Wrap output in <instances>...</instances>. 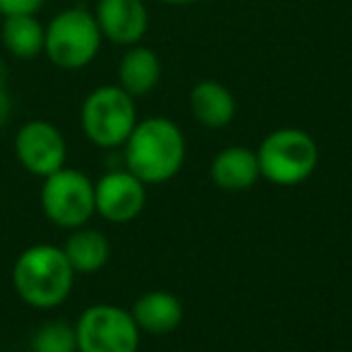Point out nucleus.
Segmentation results:
<instances>
[{"instance_id": "f257e3e1", "label": "nucleus", "mask_w": 352, "mask_h": 352, "mask_svg": "<svg viewBox=\"0 0 352 352\" xmlns=\"http://www.w3.org/2000/svg\"><path fill=\"white\" fill-rule=\"evenodd\" d=\"M126 145V166L145 186H157L179 174L186 160V140L171 118L138 121Z\"/></svg>"}, {"instance_id": "f03ea898", "label": "nucleus", "mask_w": 352, "mask_h": 352, "mask_svg": "<svg viewBox=\"0 0 352 352\" xmlns=\"http://www.w3.org/2000/svg\"><path fill=\"white\" fill-rule=\"evenodd\" d=\"M12 285L25 304L34 309H54L73 292L75 270L63 249L34 244L17 256L12 265Z\"/></svg>"}, {"instance_id": "7ed1b4c3", "label": "nucleus", "mask_w": 352, "mask_h": 352, "mask_svg": "<svg viewBox=\"0 0 352 352\" xmlns=\"http://www.w3.org/2000/svg\"><path fill=\"white\" fill-rule=\"evenodd\" d=\"M102 32L87 8H65L46 25L44 54L56 68H87L102 49Z\"/></svg>"}, {"instance_id": "20e7f679", "label": "nucleus", "mask_w": 352, "mask_h": 352, "mask_svg": "<svg viewBox=\"0 0 352 352\" xmlns=\"http://www.w3.org/2000/svg\"><path fill=\"white\" fill-rule=\"evenodd\" d=\"M261 176L275 186H297L316 171L318 147L307 131L278 128L258 147Z\"/></svg>"}, {"instance_id": "39448f33", "label": "nucleus", "mask_w": 352, "mask_h": 352, "mask_svg": "<svg viewBox=\"0 0 352 352\" xmlns=\"http://www.w3.org/2000/svg\"><path fill=\"white\" fill-rule=\"evenodd\" d=\"M82 131L97 147H118L138 123L133 97L118 85H102L87 94L80 111Z\"/></svg>"}, {"instance_id": "423d86ee", "label": "nucleus", "mask_w": 352, "mask_h": 352, "mask_svg": "<svg viewBox=\"0 0 352 352\" xmlns=\"http://www.w3.org/2000/svg\"><path fill=\"white\" fill-rule=\"evenodd\" d=\"M78 352H138L140 328L131 311L116 304H94L75 323Z\"/></svg>"}, {"instance_id": "0eeeda50", "label": "nucleus", "mask_w": 352, "mask_h": 352, "mask_svg": "<svg viewBox=\"0 0 352 352\" xmlns=\"http://www.w3.org/2000/svg\"><path fill=\"white\" fill-rule=\"evenodd\" d=\"M41 208L54 225L63 230L85 227L94 215V184L87 174L78 169L54 171L41 186Z\"/></svg>"}, {"instance_id": "6e6552de", "label": "nucleus", "mask_w": 352, "mask_h": 352, "mask_svg": "<svg viewBox=\"0 0 352 352\" xmlns=\"http://www.w3.org/2000/svg\"><path fill=\"white\" fill-rule=\"evenodd\" d=\"M15 155L30 174L46 179L49 174L65 166L68 147H65L63 133L54 123L34 118V121H27L17 131Z\"/></svg>"}, {"instance_id": "1a4fd4ad", "label": "nucleus", "mask_w": 352, "mask_h": 352, "mask_svg": "<svg viewBox=\"0 0 352 352\" xmlns=\"http://www.w3.org/2000/svg\"><path fill=\"white\" fill-rule=\"evenodd\" d=\"M145 208V184L131 171H109L94 184V212L113 225L135 220Z\"/></svg>"}, {"instance_id": "9d476101", "label": "nucleus", "mask_w": 352, "mask_h": 352, "mask_svg": "<svg viewBox=\"0 0 352 352\" xmlns=\"http://www.w3.org/2000/svg\"><path fill=\"white\" fill-rule=\"evenodd\" d=\"M94 20L104 39L118 46H135L150 27V12L142 0H97Z\"/></svg>"}, {"instance_id": "9b49d317", "label": "nucleus", "mask_w": 352, "mask_h": 352, "mask_svg": "<svg viewBox=\"0 0 352 352\" xmlns=\"http://www.w3.org/2000/svg\"><path fill=\"white\" fill-rule=\"evenodd\" d=\"M210 179L225 191H244L261 179L258 155L249 147H227L215 155L210 164Z\"/></svg>"}, {"instance_id": "f8f14e48", "label": "nucleus", "mask_w": 352, "mask_h": 352, "mask_svg": "<svg viewBox=\"0 0 352 352\" xmlns=\"http://www.w3.org/2000/svg\"><path fill=\"white\" fill-rule=\"evenodd\" d=\"M131 314L140 331L152 333V336H164V333L179 328L184 318V307L171 292L155 289V292H145L142 297H138Z\"/></svg>"}, {"instance_id": "ddd939ff", "label": "nucleus", "mask_w": 352, "mask_h": 352, "mask_svg": "<svg viewBox=\"0 0 352 352\" xmlns=\"http://www.w3.org/2000/svg\"><path fill=\"white\" fill-rule=\"evenodd\" d=\"M191 111L198 123L206 128H225L236 113V99L217 80H201L191 89Z\"/></svg>"}, {"instance_id": "4468645a", "label": "nucleus", "mask_w": 352, "mask_h": 352, "mask_svg": "<svg viewBox=\"0 0 352 352\" xmlns=\"http://www.w3.org/2000/svg\"><path fill=\"white\" fill-rule=\"evenodd\" d=\"M162 78V60L147 46H128L123 58L118 60V87L131 97H145L157 87Z\"/></svg>"}, {"instance_id": "2eb2a0df", "label": "nucleus", "mask_w": 352, "mask_h": 352, "mask_svg": "<svg viewBox=\"0 0 352 352\" xmlns=\"http://www.w3.org/2000/svg\"><path fill=\"white\" fill-rule=\"evenodd\" d=\"M46 27L36 20V15H12L3 17L0 41L10 56L20 60H32L44 54Z\"/></svg>"}, {"instance_id": "dca6fc26", "label": "nucleus", "mask_w": 352, "mask_h": 352, "mask_svg": "<svg viewBox=\"0 0 352 352\" xmlns=\"http://www.w3.org/2000/svg\"><path fill=\"white\" fill-rule=\"evenodd\" d=\"M63 254L75 273H97L107 265L109 256H111V246L99 230L78 227L65 241Z\"/></svg>"}, {"instance_id": "f3484780", "label": "nucleus", "mask_w": 352, "mask_h": 352, "mask_svg": "<svg viewBox=\"0 0 352 352\" xmlns=\"http://www.w3.org/2000/svg\"><path fill=\"white\" fill-rule=\"evenodd\" d=\"M34 352H78V338L75 326L65 321H49L32 338Z\"/></svg>"}, {"instance_id": "a211bd4d", "label": "nucleus", "mask_w": 352, "mask_h": 352, "mask_svg": "<svg viewBox=\"0 0 352 352\" xmlns=\"http://www.w3.org/2000/svg\"><path fill=\"white\" fill-rule=\"evenodd\" d=\"M46 0H0V15H36L44 8Z\"/></svg>"}, {"instance_id": "6ab92c4d", "label": "nucleus", "mask_w": 352, "mask_h": 352, "mask_svg": "<svg viewBox=\"0 0 352 352\" xmlns=\"http://www.w3.org/2000/svg\"><path fill=\"white\" fill-rule=\"evenodd\" d=\"M10 111H12V104H10V97H8V89H0V128L8 123Z\"/></svg>"}, {"instance_id": "aec40b11", "label": "nucleus", "mask_w": 352, "mask_h": 352, "mask_svg": "<svg viewBox=\"0 0 352 352\" xmlns=\"http://www.w3.org/2000/svg\"><path fill=\"white\" fill-rule=\"evenodd\" d=\"M162 6H171V8H188V6H196L201 0H160Z\"/></svg>"}, {"instance_id": "412c9836", "label": "nucleus", "mask_w": 352, "mask_h": 352, "mask_svg": "<svg viewBox=\"0 0 352 352\" xmlns=\"http://www.w3.org/2000/svg\"><path fill=\"white\" fill-rule=\"evenodd\" d=\"M8 65H6V60L0 58V89H6L8 87Z\"/></svg>"}]
</instances>
